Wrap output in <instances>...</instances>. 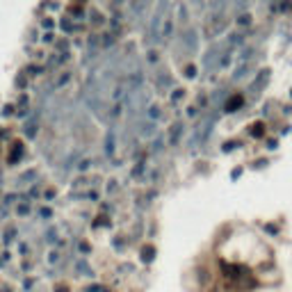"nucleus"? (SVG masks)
<instances>
[{"label":"nucleus","mask_w":292,"mask_h":292,"mask_svg":"<svg viewBox=\"0 0 292 292\" xmlns=\"http://www.w3.org/2000/svg\"><path fill=\"white\" fill-rule=\"evenodd\" d=\"M153 253H155L153 247H144V249H142V260L144 262H151V260H153Z\"/></svg>","instance_id":"f257e3e1"},{"label":"nucleus","mask_w":292,"mask_h":292,"mask_svg":"<svg viewBox=\"0 0 292 292\" xmlns=\"http://www.w3.org/2000/svg\"><path fill=\"white\" fill-rule=\"evenodd\" d=\"M240 103H242V101H240V98H233V101L226 105V110H228V112H233V108H235V105H240Z\"/></svg>","instance_id":"f03ea898"},{"label":"nucleus","mask_w":292,"mask_h":292,"mask_svg":"<svg viewBox=\"0 0 292 292\" xmlns=\"http://www.w3.org/2000/svg\"><path fill=\"white\" fill-rule=\"evenodd\" d=\"M30 212V206H18V215H28Z\"/></svg>","instance_id":"7ed1b4c3"},{"label":"nucleus","mask_w":292,"mask_h":292,"mask_svg":"<svg viewBox=\"0 0 292 292\" xmlns=\"http://www.w3.org/2000/svg\"><path fill=\"white\" fill-rule=\"evenodd\" d=\"M14 235H16V231H7V233H5V242H9V240H14Z\"/></svg>","instance_id":"20e7f679"},{"label":"nucleus","mask_w":292,"mask_h":292,"mask_svg":"<svg viewBox=\"0 0 292 292\" xmlns=\"http://www.w3.org/2000/svg\"><path fill=\"white\" fill-rule=\"evenodd\" d=\"M251 132H253V135H262V125H260V124L253 125V130H251Z\"/></svg>","instance_id":"39448f33"},{"label":"nucleus","mask_w":292,"mask_h":292,"mask_svg":"<svg viewBox=\"0 0 292 292\" xmlns=\"http://www.w3.org/2000/svg\"><path fill=\"white\" fill-rule=\"evenodd\" d=\"M57 292H69V288H57Z\"/></svg>","instance_id":"423d86ee"},{"label":"nucleus","mask_w":292,"mask_h":292,"mask_svg":"<svg viewBox=\"0 0 292 292\" xmlns=\"http://www.w3.org/2000/svg\"><path fill=\"white\" fill-rule=\"evenodd\" d=\"M2 292H12V290H2Z\"/></svg>","instance_id":"0eeeda50"}]
</instances>
